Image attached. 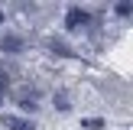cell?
I'll use <instances>...</instances> for the list:
<instances>
[{"mask_svg": "<svg viewBox=\"0 0 133 130\" xmlns=\"http://www.w3.org/2000/svg\"><path fill=\"white\" fill-rule=\"evenodd\" d=\"M49 49L55 52V55H65V58H75V55H78V52L71 49L68 42H62V39H52V42H49Z\"/></svg>", "mask_w": 133, "mask_h": 130, "instance_id": "3", "label": "cell"}, {"mask_svg": "<svg viewBox=\"0 0 133 130\" xmlns=\"http://www.w3.org/2000/svg\"><path fill=\"white\" fill-rule=\"evenodd\" d=\"M52 104H55L58 110H68V107H71V101H68V94H65V91H55V98H52Z\"/></svg>", "mask_w": 133, "mask_h": 130, "instance_id": "5", "label": "cell"}, {"mask_svg": "<svg viewBox=\"0 0 133 130\" xmlns=\"http://www.w3.org/2000/svg\"><path fill=\"white\" fill-rule=\"evenodd\" d=\"M3 16H6V13H3V10H0V23H3Z\"/></svg>", "mask_w": 133, "mask_h": 130, "instance_id": "9", "label": "cell"}, {"mask_svg": "<svg viewBox=\"0 0 133 130\" xmlns=\"http://www.w3.org/2000/svg\"><path fill=\"white\" fill-rule=\"evenodd\" d=\"M81 127H88V130H101V127H104V120H101V117H84Z\"/></svg>", "mask_w": 133, "mask_h": 130, "instance_id": "6", "label": "cell"}, {"mask_svg": "<svg viewBox=\"0 0 133 130\" xmlns=\"http://www.w3.org/2000/svg\"><path fill=\"white\" fill-rule=\"evenodd\" d=\"M3 88H6V75L0 72V91H3Z\"/></svg>", "mask_w": 133, "mask_h": 130, "instance_id": "8", "label": "cell"}, {"mask_svg": "<svg viewBox=\"0 0 133 130\" xmlns=\"http://www.w3.org/2000/svg\"><path fill=\"white\" fill-rule=\"evenodd\" d=\"M114 10H117V16H130V13H133V6H130V3H117Z\"/></svg>", "mask_w": 133, "mask_h": 130, "instance_id": "7", "label": "cell"}, {"mask_svg": "<svg viewBox=\"0 0 133 130\" xmlns=\"http://www.w3.org/2000/svg\"><path fill=\"white\" fill-rule=\"evenodd\" d=\"M3 127L10 130H36V124L29 117H16V114H3Z\"/></svg>", "mask_w": 133, "mask_h": 130, "instance_id": "2", "label": "cell"}, {"mask_svg": "<svg viewBox=\"0 0 133 130\" xmlns=\"http://www.w3.org/2000/svg\"><path fill=\"white\" fill-rule=\"evenodd\" d=\"M0 46H3V52H13V55L23 52V39H19V36H3V39H0Z\"/></svg>", "mask_w": 133, "mask_h": 130, "instance_id": "4", "label": "cell"}, {"mask_svg": "<svg viewBox=\"0 0 133 130\" xmlns=\"http://www.w3.org/2000/svg\"><path fill=\"white\" fill-rule=\"evenodd\" d=\"M88 20H91V13H88V10H81V6H71L68 16H65V29H78V26H84Z\"/></svg>", "mask_w": 133, "mask_h": 130, "instance_id": "1", "label": "cell"}]
</instances>
